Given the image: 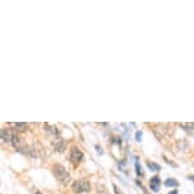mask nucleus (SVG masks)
Masks as SVG:
<instances>
[{"label": "nucleus", "mask_w": 194, "mask_h": 194, "mask_svg": "<svg viewBox=\"0 0 194 194\" xmlns=\"http://www.w3.org/2000/svg\"><path fill=\"white\" fill-rule=\"evenodd\" d=\"M14 133L12 129L9 128H1V140L4 142H8L12 145V141H13V137H14Z\"/></svg>", "instance_id": "nucleus-5"}, {"label": "nucleus", "mask_w": 194, "mask_h": 194, "mask_svg": "<svg viewBox=\"0 0 194 194\" xmlns=\"http://www.w3.org/2000/svg\"><path fill=\"white\" fill-rule=\"evenodd\" d=\"M52 173H53L55 178H56L61 184L66 185V184L70 181V174H69V171L65 169L62 165H60V164L53 165V167H52Z\"/></svg>", "instance_id": "nucleus-1"}, {"label": "nucleus", "mask_w": 194, "mask_h": 194, "mask_svg": "<svg viewBox=\"0 0 194 194\" xmlns=\"http://www.w3.org/2000/svg\"><path fill=\"white\" fill-rule=\"evenodd\" d=\"M134 137H136V141H137V142H141V138H142V131H137Z\"/></svg>", "instance_id": "nucleus-13"}, {"label": "nucleus", "mask_w": 194, "mask_h": 194, "mask_svg": "<svg viewBox=\"0 0 194 194\" xmlns=\"http://www.w3.org/2000/svg\"><path fill=\"white\" fill-rule=\"evenodd\" d=\"M66 146H67V142L65 141L64 138H61V137H57V138H55V140L52 141V147H53V150H55L56 152L62 154L65 150H66Z\"/></svg>", "instance_id": "nucleus-4"}, {"label": "nucleus", "mask_w": 194, "mask_h": 194, "mask_svg": "<svg viewBox=\"0 0 194 194\" xmlns=\"http://www.w3.org/2000/svg\"><path fill=\"white\" fill-rule=\"evenodd\" d=\"M136 173H137V175H138V176H143L142 167H141V165L138 164V161H136Z\"/></svg>", "instance_id": "nucleus-12"}, {"label": "nucleus", "mask_w": 194, "mask_h": 194, "mask_svg": "<svg viewBox=\"0 0 194 194\" xmlns=\"http://www.w3.org/2000/svg\"><path fill=\"white\" fill-rule=\"evenodd\" d=\"M165 161L167 162V164H170V165H171V166H174V167H176V166H178V165H176V164H174V162H171V161H170V160H167V159H165Z\"/></svg>", "instance_id": "nucleus-16"}, {"label": "nucleus", "mask_w": 194, "mask_h": 194, "mask_svg": "<svg viewBox=\"0 0 194 194\" xmlns=\"http://www.w3.org/2000/svg\"><path fill=\"white\" fill-rule=\"evenodd\" d=\"M169 194H178V190H173V192H170Z\"/></svg>", "instance_id": "nucleus-17"}, {"label": "nucleus", "mask_w": 194, "mask_h": 194, "mask_svg": "<svg viewBox=\"0 0 194 194\" xmlns=\"http://www.w3.org/2000/svg\"><path fill=\"white\" fill-rule=\"evenodd\" d=\"M83 157H84V154L81 152V150L76 146H72L71 150H70V160L72 164H80L83 161Z\"/></svg>", "instance_id": "nucleus-3"}, {"label": "nucleus", "mask_w": 194, "mask_h": 194, "mask_svg": "<svg viewBox=\"0 0 194 194\" xmlns=\"http://www.w3.org/2000/svg\"><path fill=\"white\" fill-rule=\"evenodd\" d=\"M36 194H41V193H38V192H37V193H36Z\"/></svg>", "instance_id": "nucleus-19"}, {"label": "nucleus", "mask_w": 194, "mask_h": 194, "mask_svg": "<svg viewBox=\"0 0 194 194\" xmlns=\"http://www.w3.org/2000/svg\"><path fill=\"white\" fill-rule=\"evenodd\" d=\"M10 126H13L14 128H17V131H20V132H23V131H26L28 128L27 123H12Z\"/></svg>", "instance_id": "nucleus-10"}, {"label": "nucleus", "mask_w": 194, "mask_h": 194, "mask_svg": "<svg viewBox=\"0 0 194 194\" xmlns=\"http://www.w3.org/2000/svg\"><path fill=\"white\" fill-rule=\"evenodd\" d=\"M113 142H116V143H119V145H121V142H122V141H121V138H119V137H113Z\"/></svg>", "instance_id": "nucleus-14"}, {"label": "nucleus", "mask_w": 194, "mask_h": 194, "mask_svg": "<svg viewBox=\"0 0 194 194\" xmlns=\"http://www.w3.org/2000/svg\"><path fill=\"white\" fill-rule=\"evenodd\" d=\"M179 127L189 134H194V123H179Z\"/></svg>", "instance_id": "nucleus-7"}, {"label": "nucleus", "mask_w": 194, "mask_h": 194, "mask_svg": "<svg viewBox=\"0 0 194 194\" xmlns=\"http://www.w3.org/2000/svg\"><path fill=\"white\" fill-rule=\"evenodd\" d=\"M44 128L47 132H50L51 134H53V136H59L60 134V129L59 127H56V126H52V124H47V123H44Z\"/></svg>", "instance_id": "nucleus-8"}, {"label": "nucleus", "mask_w": 194, "mask_h": 194, "mask_svg": "<svg viewBox=\"0 0 194 194\" xmlns=\"http://www.w3.org/2000/svg\"><path fill=\"white\" fill-rule=\"evenodd\" d=\"M95 149H97V151H98V154H99V155H103V150H101V147H100V146H95Z\"/></svg>", "instance_id": "nucleus-15"}, {"label": "nucleus", "mask_w": 194, "mask_h": 194, "mask_svg": "<svg viewBox=\"0 0 194 194\" xmlns=\"http://www.w3.org/2000/svg\"><path fill=\"white\" fill-rule=\"evenodd\" d=\"M160 185H161V180L160 176H152L150 179V188L154 192H159L160 190Z\"/></svg>", "instance_id": "nucleus-6"}, {"label": "nucleus", "mask_w": 194, "mask_h": 194, "mask_svg": "<svg viewBox=\"0 0 194 194\" xmlns=\"http://www.w3.org/2000/svg\"><path fill=\"white\" fill-rule=\"evenodd\" d=\"M164 184H165L166 187H178V185H179L178 180H175V179H173V178H169V179H166Z\"/></svg>", "instance_id": "nucleus-11"}, {"label": "nucleus", "mask_w": 194, "mask_h": 194, "mask_svg": "<svg viewBox=\"0 0 194 194\" xmlns=\"http://www.w3.org/2000/svg\"><path fill=\"white\" fill-rule=\"evenodd\" d=\"M72 190L75 192V193H86V192H89V189H90V184H89V181L88 180H85V179H80V180H75L74 183H72Z\"/></svg>", "instance_id": "nucleus-2"}, {"label": "nucleus", "mask_w": 194, "mask_h": 194, "mask_svg": "<svg viewBox=\"0 0 194 194\" xmlns=\"http://www.w3.org/2000/svg\"><path fill=\"white\" fill-rule=\"evenodd\" d=\"M189 179H193V181H194V176H188Z\"/></svg>", "instance_id": "nucleus-18"}, {"label": "nucleus", "mask_w": 194, "mask_h": 194, "mask_svg": "<svg viewBox=\"0 0 194 194\" xmlns=\"http://www.w3.org/2000/svg\"><path fill=\"white\" fill-rule=\"evenodd\" d=\"M146 165H147V167H149L151 171H160V170H161V166H160L159 164H156V162L147 161L146 162Z\"/></svg>", "instance_id": "nucleus-9"}]
</instances>
